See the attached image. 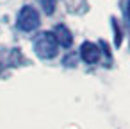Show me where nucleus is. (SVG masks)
<instances>
[{
	"label": "nucleus",
	"instance_id": "nucleus-5",
	"mask_svg": "<svg viewBox=\"0 0 130 129\" xmlns=\"http://www.w3.org/2000/svg\"><path fill=\"white\" fill-rule=\"evenodd\" d=\"M41 7H43V11L50 16V15H54L55 7H57V0H41Z\"/></svg>",
	"mask_w": 130,
	"mask_h": 129
},
{
	"label": "nucleus",
	"instance_id": "nucleus-6",
	"mask_svg": "<svg viewBox=\"0 0 130 129\" xmlns=\"http://www.w3.org/2000/svg\"><path fill=\"white\" fill-rule=\"evenodd\" d=\"M112 27H114V43H116V47H119L121 45V31H119V27H118L114 18H112Z\"/></svg>",
	"mask_w": 130,
	"mask_h": 129
},
{
	"label": "nucleus",
	"instance_id": "nucleus-2",
	"mask_svg": "<svg viewBox=\"0 0 130 129\" xmlns=\"http://www.w3.org/2000/svg\"><path fill=\"white\" fill-rule=\"evenodd\" d=\"M41 25V18L39 13L32 7V6H23L16 16V27L22 32H32Z\"/></svg>",
	"mask_w": 130,
	"mask_h": 129
},
{
	"label": "nucleus",
	"instance_id": "nucleus-1",
	"mask_svg": "<svg viewBox=\"0 0 130 129\" xmlns=\"http://www.w3.org/2000/svg\"><path fill=\"white\" fill-rule=\"evenodd\" d=\"M32 49L39 59H54L59 54V43H57L54 32H50V31L39 32L32 41Z\"/></svg>",
	"mask_w": 130,
	"mask_h": 129
},
{
	"label": "nucleus",
	"instance_id": "nucleus-4",
	"mask_svg": "<svg viewBox=\"0 0 130 129\" xmlns=\"http://www.w3.org/2000/svg\"><path fill=\"white\" fill-rule=\"evenodd\" d=\"M54 36L59 43V47H64V49H70L73 45V34L71 31L64 25V24H57L55 29H54Z\"/></svg>",
	"mask_w": 130,
	"mask_h": 129
},
{
	"label": "nucleus",
	"instance_id": "nucleus-3",
	"mask_svg": "<svg viewBox=\"0 0 130 129\" xmlns=\"http://www.w3.org/2000/svg\"><path fill=\"white\" fill-rule=\"evenodd\" d=\"M78 54H80L82 61L87 63V65H94V63H98L100 57H102L100 47H98L96 43H93V41H84V43L80 45V52H78Z\"/></svg>",
	"mask_w": 130,
	"mask_h": 129
},
{
	"label": "nucleus",
	"instance_id": "nucleus-8",
	"mask_svg": "<svg viewBox=\"0 0 130 129\" xmlns=\"http://www.w3.org/2000/svg\"><path fill=\"white\" fill-rule=\"evenodd\" d=\"M125 16H126V20H128V24H130V0H126V6H125Z\"/></svg>",
	"mask_w": 130,
	"mask_h": 129
},
{
	"label": "nucleus",
	"instance_id": "nucleus-7",
	"mask_svg": "<svg viewBox=\"0 0 130 129\" xmlns=\"http://www.w3.org/2000/svg\"><path fill=\"white\" fill-rule=\"evenodd\" d=\"M62 63H64L66 66H75V65H77V56H75V54H70V56L64 57Z\"/></svg>",
	"mask_w": 130,
	"mask_h": 129
}]
</instances>
